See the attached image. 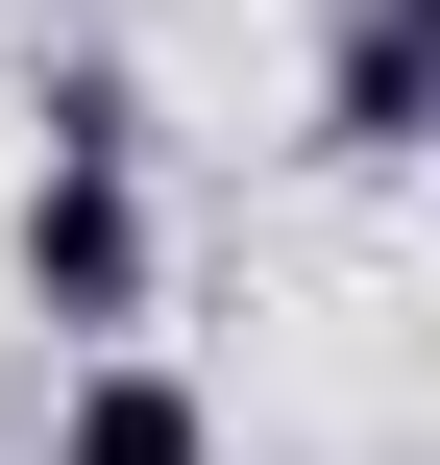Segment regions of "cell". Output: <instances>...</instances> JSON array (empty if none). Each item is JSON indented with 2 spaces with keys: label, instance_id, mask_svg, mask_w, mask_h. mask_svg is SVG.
Returning a JSON list of instances; mask_svg holds the SVG:
<instances>
[{
  "label": "cell",
  "instance_id": "obj_1",
  "mask_svg": "<svg viewBox=\"0 0 440 465\" xmlns=\"http://www.w3.org/2000/svg\"><path fill=\"white\" fill-rule=\"evenodd\" d=\"M24 319L49 343H147L171 319V221H147V147H24V221H0Z\"/></svg>",
  "mask_w": 440,
  "mask_h": 465
},
{
  "label": "cell",
  "instance_id": "obj_2",
  "mask_svg": "<svg viewBox=\"0 0 440 465\" xmlns=\"http://www.w3.org/2000/svg\"><path fill=\"white\" fill-rule=\"evenodd\" d=\"M416 98H440V0H343L318 25V147L343 172H416Z\"/></svg>",
  "mask_w": 440,
  "mask_h": 465
},
{
  "label": "cell",
  "instance_id": "obj_3",
  "mask_svg": "<svg viewBox=\"0 0 440 465\" xmlns=\"http://www.w3.org/2000/svg\"><path fill=\"white\" fill-rule=\"evenodd\" d=\"M49 465H220V392H196V368H147V343H73Z\"/></svg>",
  "mask_w": 440,
  "mask_h": 465
}]
</instances>
